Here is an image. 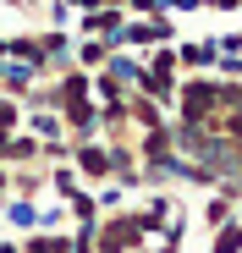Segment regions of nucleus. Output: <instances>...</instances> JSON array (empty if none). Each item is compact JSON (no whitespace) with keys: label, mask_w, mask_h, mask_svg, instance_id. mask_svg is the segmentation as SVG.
I'll list each match as a JSON object with an SVG mask.
<instances>
[{"label":"nucleus","mask_w":242,"mask_h":253,"mask_svg":"<svg viewBox=\"0 0 242 253\" xmlns=\"http://www.w3.org/2000/svg\"><path fill=\"white\" fill-rule=\"evenodd\" d=\"M209 55H215V44H193V50H182V61H193V66L209 61Z\"/></svg>","instance_id":"6"},{"label":"nucleus","mask_w":242,"mask_h":253,"mask_svg":"<svg viewBox=\"0 0 242 253\" xmlns=\"http://www.w3.org/2000/svg\"><path fill=\"white\" fill-rule=\"evenodd\" d=\"M226 50H242V33H226Z\"/></svg>","instance_id":"9"},{"label":"nucleus","mask_w":242,"mask_h":253,"mask_svg":"<svg viewBox=\"0 0 242 253\" xmlns=\"http://www.w3.org/2000/svg\"><path fill=\"white\" fill-rule=\"evenodd\" d=\"M28 253H66V242H61V237H55V242H33Z\"/></svg>","instance_id":"8"},{"label":"nucleus","mask_w":242,"mask_h":253,"mask_svg":"<svg viewBox=\"0 0 242 253\" xmlns=\"http://www.w3.org/2000/svg\"><path fill=\"white\" fill-rule=\"evenodd\" d=\"M215 6H237V0H215Z\"/></svg>","instance_id":"11"},{"label":"nucleus","mask_w":242,"mask_h":253,"mask_svg":"<svg viewBox=\"0 0 242 253\" xmlns=\"http://www.w3.org/2000/svg\"><path fill=\"white\" fill-rule=\"evenodd\" d=\"M171 6H187V11H193V6H204V0H171Z\"/></svg>","instance_id":"10"},{"label":"nucleus","mask_w":242,"mask_h":253,"mask_svg":"<svg viewBox=\"0 0 242 253\" xmlns=\"http://www.w3.org/2000/svg\"><path fill=\"white\" fill-rule=\"evenodd\" d=\"M33 126H39V138H44V143H61V126H55L50 116H33Z\"/></svg>","instance_id":"4"},{"label":"nucleus","mask_w":242,"mask_h":253,"mask_svg":"<svg viewBox=\"0 0 242 253\" xmlns=\"http://www.w3.org/2000/svg\"><path fill=\"white\" fill-rule=\"evenodd\" d=\"M11 6H17V0H11Z\"/></svg>","instance_id":"12"},{"label":"nucleus","mask_w":242,"mask_h":253,"mask_svg":"<svg viewBox=\"0 0 242 253\" xmlns=\"http://www.w3.org/2000/svg\"><path fill=\"white\" fill-rule=\"evenodd\" d=\"M83 171H88V176H105V171H110V160H105L99 149H83Z\"/></svg>","instance_id":"3"},{"label":"nucleus","mask_w":242,"mask_h":253,"mask_svg":"<svg viewBox=\"0 0 242 253\" xmlns=\"http://www.w3.org/2000/svg\"><path fill=\"white\" fill-rule=\"evenodd\" d=\"M28 77H33V66H0V88L22 94V88H28Z\"/></svg>","instance_id":"2"},{"label":"nucleus","mask_w":242,"mask_h":253,"mask_svg":"<svg viewBox=\"0 0 242 253\" xmlns=\"http://www.w3.org/2000/svg\"><path fill=\"white\" fill-rule=\"evenodd\" d=\"M237 248H242V231H237V226L220 231V248H215V253H237Z\"/></svg>","instance_id":"5"},{"label":"nucleus","mask_w":242,"mask_h":253,"mask_svg":"<svg viewBox=\"0 0 242 253\" xmlns=\"http://www.w3.org/2000/svg\"><path fill=\"white\" fill-rule=\"evenodd\" d=\"M220 99H226V88H209V83H187V94H182L187 116H198V110H209V105H220Z\"/></svg>","instance_id":"1"},{"label":"nucleus","mask_w":242,"mask_h":253,"mask_svg":"<svg viewBox=\"0 0 242 253\" xmlns=\"http://www.w3.org/2000/svg\"><path fill=\"white\" fill-rule=\"evenodd\" d=\"M11 220H17V226H33L39 215H33V209H28V204H11Z\"/></svg>","instance_id":"7"}]
</instances>
